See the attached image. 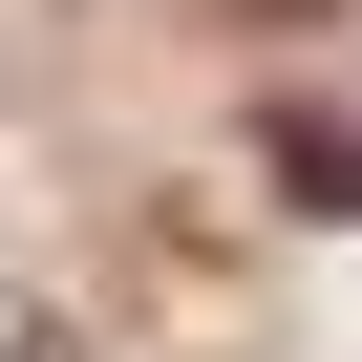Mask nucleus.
Instances as JSON below:
<instances>
[{
	"label": "nucleus",
	"instance_id": "nucleus-1",
	"mask_svg": "<svg viewBox=\"0 0 362 362\" xmlns=\"http://www.w3.org/2000/svg\"><path fill=\"white\" fill-rule=\"evenodd\" d=\"M277 192H298V214H362V128H341V107H277Z\"/></svg>",
	"mask_w": 362,
	"mask_h": 362
},
{
	"label": "nucleus",
	"instance_id": "nucleus-2",
	"mask_svg": "<svg viewBox=\"0 0 362 362\" xmlns=\"http://www.w3.org/2000/svg\"><path fill=\"white\" fill-rule=\"evenodd\" d=\"M298 22H320V0H298Z\"/></svg>",
	"mask_w": 362,
	"mask_h": 362
}]
</instances>
